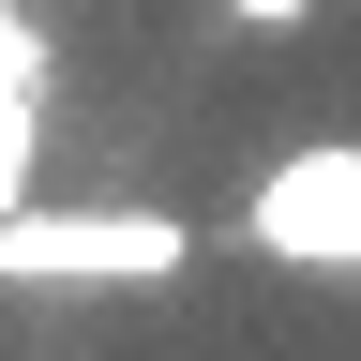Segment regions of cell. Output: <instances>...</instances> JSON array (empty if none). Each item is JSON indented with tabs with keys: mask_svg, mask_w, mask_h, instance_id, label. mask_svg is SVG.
<instances>
[{
	"mask_svg": "<svg viewBox=\"0 0 361 361\" xmlns=\"http://www.w3.org/2000/svg\"><path fill=\"white\" fill-rule=\"evenodd\" d=\"M226 16H241V30H301L316 0H226Z\"/></svg>",
	"mask_w": 361,
	"mask_h": 361,
	"instance_id": "cell-3",
	"label": "cell"
},
{
	"mask_svg": "<svg viewBox=\"0 0 361 361\" xmlns=\"http://www.w3.org/2000/svg\"><path fill=\"white\" fill-rule=\"evenodd\" d=\"M196 226L180 211H135V196H90V211H0V286H45V301H121V286H180Z\"/></svg>",
	"mask_w": 361,
	"mask_h": 361,
	"instance_id": "cell-1",
	"label": "cell"
},
{
	"mask_svg": "<svg viewBox=\"0 0 361 361\" xmlns=\"http://www.w3.org/2000/svg\"><path fill=\"white\" fill-rule=\"evenodd\" d=\"M241 241L271 271H361V135H301V151L256 166Z\"/></svg>",
	"mask_w": 361,
	"mask_h": 361,
	"instance_id": "cell-2",
	"label": "cell"
}]
</instances>
